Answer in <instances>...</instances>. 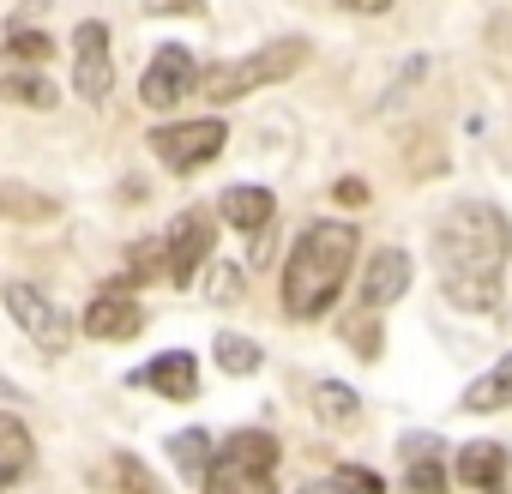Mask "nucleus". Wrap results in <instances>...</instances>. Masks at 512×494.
<instances>
[{
  "mask_svg": "<svg viewBox=\"0 0 512 494\" xmlns=\"http://www.w3.org/2000/svg\"><path fill=\"white\" fill-rule=\"evenodd\" d=\"M506 260H512V223L494 205L458 199L434 223V266H440V290H446L452 308H464V314L494 308Z\"/></svg>",
  "mask_w": 512,
  "mask_h": 494,
  "instance_id": "1",
  "label": "nucleus"
},
{
  "mask_svg": "<svg viewBox=\"0 0 512 494\" xmlns=\"http://www.w3.org/2000/svg\"><path fill=\"white\" fill-rule=\"evenodd\" d=\"M169 452H175V464H181V470H205V464H211V440H205V428L175 434V440H169Z\"/></svg>",
  "mask_w": 512,
  "mask_h": 494,
  "instance_id": "21",
  "label": "nucleus"
},
{
  "mask_svg": "<svg viewBox=\"0 0 512 494\" xmlns=\"http://www.w3.org/2000/svg\"><path fill=\"white\" fill-rule=\"evenodd\" d=\"M356 247H362V235H356L350 223H314V229L290 247L284 308H290L296 320H320V314L338 302V290H344V278H350V266H356Z\"/></svg>",
  "mask_w": 512,
  "mask_h": 494,
  "instance_id": "2",
  "label": "nucleus"
},
{
  "mask_svg": "<svg viewBox=\"0 0 512 494\" xmlns=\"http://www.w3.org/2000/svg\"><path fill=\"white\" fill-rule=\"evenodd\" d=\"M211 260V211H181L175 223H169V235H163V272H169V284H193V272Z\"/></svg>",
  "mask_w": 512,
  "mask_h": 494,
  "instance_id": "7",
  "label": "nucleus"
},
{
  "mask_svg": "<svg viewBox=\"0 0 512 494\" xmlns=\"http://www.w3.org/2000/svg\"><path fill=\"white\" fill-rule=\"evenodd\" d=\"M241 296V272L235 266H217L211 272V302H235Z\"/></svg>",
  "mask_w": 512,
  "mask_h": 494,
  "instance_id": "25",
  "label": "nucleus"
},
{
  "mask_svg": "<svg viewBox=\"0 0 512 494\" xmlns=\"http://www.w3.org/2000/svg\"><path fill=\"white\" fill-rule=\"evenodd\" d=\"M217 368L223 374H253V368H260V344L241 338V332H223L217 338Z\"/></svg>",
  "mask_w": 512,
  "mask_h": 494,
  "instance_id": "19",
  "label": "nucleus"
},
{
  "mask_svg": "<svg viewBox=\"0 0 512 494\" xmlns=\"http://www.w3.org/2000/svg\"><path fill=\"white\" fill-rule=\"evenodd\" d=\"M109 470H115V482H121V494H163V482L133 458V452H115L109 458Z\"/></svg>",
  "mask_w": 512,
  "mask_h": 494,
  "instance_id": "20",
  "label": "nucleus"
},
{
  "mask_svg": "<svg viewBox=\"0 0 512 494\" xmlns=\"http://www.w3.org/2000/svg\"><path fill=\"white\" fill-rule=\"evenodd\" d=\"M145 13L163 19V13H199V0H145Z\"/></svg>",
  "mask_w": 512,
  "mask_h": 494,
  "instance_id": "28",
  "label": "nucleus"
},
{
  "mask_svg": "<svg viewBox=\"0 0 512 494\" xmlns=\"http://www.w3.org/2000/svg\"><path fill=\"white\" fill-rule=\"evenodd\" d=\"M7 55H13V61H25V67H43V61L55 55V43H49L43 31H13V43H7Z\"/></svg>",
  "mask_w": 512,
  "mask_h": 494,
  "instance_id": "22",
  "label": "nucleus"
},
{
  "mask_svg": "<svg viewBox=\"0 0 512 494\" xmlns=\"http://www.w3.org/2000/svg\"><path fill=\"white\" fill-rule=\"evenodd\" d=\"M410 494H446L440 452H434V458H422V452H416V464H410Z\"/></svg>",
  "mask_w": 512,
  "mask_h": 494,
  "instance_id": "24",
  "label": "nucleus"
},
{
  "mask_svg": "<svg viewBox=\"0 0 512 494\" xmlns=\"http://www.w3.org/2000/svg\"><path fill=\"white\" fill-rule=\"evenodd\" d=\"M500 476H506V452H500L494 440H470V446L458 452V482H470V488H482V494H500Z\"/></svg>",
  "mask_w": 512,
  "mask_h": 494,
  "instance_id": "14",
  "label": "nucleus"
},
{
  "mask_svg": "<svg viewBox=\"0 0 512 494\" xmlns=\"http://www.w3.org/2000/svg\"><path fill=\"white\" fill-rule=\"evenodd\" d=\"M410 290V254L404 247H380V254L368 260V278H362V302L368 308H386Z\"/></svg>",
  "mask_w": 512,
  "mask_h": 494,
  "instance_id": "12",
  "label": "nucleus"
},
{
  "mask_svg": "<svg viewBox=\"0 0 512 494\" xmlns=\"http://www.w3.org/2000/svg\"><path fill=\"white\" fill-rule=\"evenodd\" d=\"M356 410H362V404H356L350 386H338V380H320V386H314V416H320V422L338 428V422H350Z\"/></svg>",
  "mask_w": 512,
  "mask_h": 494,
  "instance_id": "18",
  "label": "nucleus"
},
{
  "mask_svg": "<svg viewBox=\"0 0 512 494\" xmlns=\"http://www.w3.org/2000/svg\"><path fill=\"white\" fill-rule=\"evenodd\" d=\"M7 314H13V320H19V332H25L37 350H49V356L73 344V326H67V314H61V308H55V302H49L37 284H7Z\"/></svg>",
  "mask_w": 512,
  "mask_h": 494,
  "instance_id": "6",
  "label": "nucleus"
},
{
  "mask_svg": "<svg viewBox=\"0 0 512 494\" xmlns=\"http://www.w3.org/2000/svg\"><path fill=\"white\" fill-rule=\"evenodd\" d=\"M133 380L181 404V398H193V392H199V362H193L187 350H163V356H157V362H145V368H139Z\"/></svg>",
  "mask_w": 512,
  "mask_h": 494,
  "instance_id": "11",
  "label": "nucleus"
},
{
  "mask_svg": "<svg viewBox=\"0 0 512 494\" xmlns=\"http://www.w3.org/2000/svg\"><path fill=\"white\" fill-rule=\"evenodd\" d=\"M278 440L266 428H241L223 440V452L205 464V494H278L272 470H278Z\"/></svg>",
  "mask_w": 512,
  "mask_h": 494,
  "instance_id": "4",
  "label": "nucleus"
},
{
  "mask_svg": "<svg viewBox=\"0 0 512 494\" xmlns=\"http://www.w3.org/2000/svg\"><path fill=\"white\" fill-rule=\"evenodd\" d=\"M223 139H229L223 121H181V127H157V133H151V151H157L163 169L193 175V169H205V163L223 151Z\"/></svg>",
  "mask_w": 512,
  "mask_h": 494,
  "instance_id": "5",
  "label": "nucleus"
},
{
  "mask_svg": "<svg viewBox=\"0 0 512 494\" xmlns=\"http://www.w3.org/2000/svg\"><path fill=\"white\" fill-rule=\"evenodd\" d=\"M115 85V61H109V25L103 19H85L73 31V91L85 103H103Z\"/></svg>",
  "mask_w": 512,
  "mask_h": 494,
  "instance_id": "8",
  "label": "nucleus"
},
{
  "mask_svg": "<svg viewBox=\"0 0 512 494\" xmlns=\"http://www.w3.org/2000/svg\"><path fill=\"white\" fill-rule=\"evenodd\" d=\"M217 211H223L241 235H266V229H272V217H278V199H272L266 187H223Z\"/></svg>",
  "mask_w": 512,
  "mask_h": 494,
  "instance_id": "13",
  "label": "nucleus"
},
{
  "mask_svg": "<svg viewBox=\"0 0 512 494\" xmlns=\"http://www.w3.org/2000/svg\"><path fill=\"white\" fill-rule=\"evenodd\" d=\"M0 211H7V217H55V199L19 193V187H0Z\"/></svg>",
  "mask_w": 512,
  "mask_h": 494,
  "instance_id": "23",
  "label": "nucleus"
},
{
  "mask_svg": "<svg viewBox=\"0 0 512 494\" xmlns=\"http://www.w3.org/2000/svg\"><path fill=\"white\" fill-rule=\"evenodd\" d=\"M332 193H338L344 205H368V181H362V175H344V181H338Z\"/></svg>",
  "mask_w": 512,
  "mask_h": 494,
  "instance_id": "27",
  "label": "nucleus"
},
{
  "mask_svg": "<svg viewBox=\"0 0 512 494\" xmlns=\"http://www.w3.org/2000/svg\"><path fill=\"white\" fill-rule=\"evenodd\" d=\"M139 326H145V314H139V302H133V290H127V284L103 290V296L85 308V332H91V338H103V344H127Z\"/></svg>",
  "mask_w": 512,
  "mask_h": 494,
  "instance_id": "10",
  "label": "nucleus"
},
{
  "mask_svg": "<svg viewBox=\"0 0 512 494\" xmlns=\"http://www.w3.org/2000/svg\"><path fill=\"white\" fill-rule=\"evenodd\" d=\"M512 404V356H500L476 386H464V410H506Z\"/></svg>",
  "mask_w": 512,
  "mask_h": 494,
  "instance_id": "16",
  "label": "nucleus"
},
{
  "mask_svg": "<svg viewBox=\"0 0 512 494\" xmlns=\"http://www.w3.org/2000/svg\"><path fill=\"white\" fill-rule=\"evenodd\" d=\"M37 446H31V428L19 416H0V488H13L25 470H31Z\"/></svg>",
  "mask_w": 512,
  "mask_h": 494,
  "instance_id": "15",
  "label": "nucleus"
},
{
  "mask_svg": "<svg viewBox=\"0 0 512 494\" xmlns=\"http://www.w3.org/2000/svg\"><path fill=\"white\" fill-rule=\"evenodd\" d=\"M338 476H344V482H350V488H356V494H380V488H386V482H380V476H374V470H362V464H344V470H338Z\"/></svg>",
  "mask_w": 512,
  "mask_h": 494,
  "instance_id": "26",
  "label": "nucleus"
},
{
  "mask_svg": "<svg viewBox=\"0 0 512 494\" xmlns=\"http://www.w3.org/2000/svg\"><path fill=\"white\" fill-rule=\"evenodd\" d=\"M0 97H7V103H19V109H55V85L43 79V73H7V79H0Z\"/></svg>",
  "mask_w": 512,
  "mask_h": 494,
  "instance_id": "17",
  "label": "nucleus"
},
{
  "mask_svg": "<svg viewBox=\"0 0 512 494\" xmlns=\"http://www.w3.org/2000/svg\"><path fill=\"white\" fill-rule=\"evenodd\" d=\"M193 79H199V67H193V55L181 49V43H163L157 55H151V67H145V79H139V97H145V109H175L187 91H193Z\"/></svg>",
  "mask_w": 512,
  "mask_h": 494,
  "instance_id": "9",
  "label": "nucleus"
},
{
  "mask_svg": "<svg viewBox=\"0 0 512 494\" xmlns=\"http://www.w3.org/2000/svg\"><path fill=\"white\" fill-rule=\"evenodd\" d=\"M350 332H356V350H362V356H374V350H380V344H374V326H368V320H356Z\"/></svg>",
  "mask_w": 512,
  "mask_h": 494,
  "instance_id": "29",
  "label": "nucleus"
},
{
  "mask_svg": "<svg viewBox=\"0 0 512 494\" xmlns=\"http://www.w3.org/2000/svg\"><path fill=\"white\" fill-rule=\"evenodd\" d=\"M344 7H356V13H386L392 0H344Z\"/></svg>",
  "mask_w": 512,
  "mask_h": 494,
  "instance_id": "31",
  "label": "nucleus"
},
{
  "mask_svg": "<svg viewBox=\"0 0 512 494\" xmlns=\"http://www.w3.org/2000/svg\"><path fill=\"white\" fill-rule=\"evenodd\" d=\"M302 61H308V43H302V37L266 43V49L241 55V61H217V67H205V73H199V97H205V103H235V97L260 91V85H278V79H290Z\"/></svg>",
  "mask_w": 512,
  "mask_h": 494,
  "instance_id": "3",
  "label": "nucleus"
},
{
  "mask_svg": "<svg viewBox=\"0 0 512 494\" xmlns=\"http://www.w3.org/2000/svg\"><path fill=\"white\" fill-rule=\"evenodd\" d=\"M302 494H356L344 476H326V482H314V488H302Z\"/></svg>",
  "mask_w": 512,
  "mask_h": 494,
  "instance_id": "30",
  "label": "nucleus"
}]
</instances>
